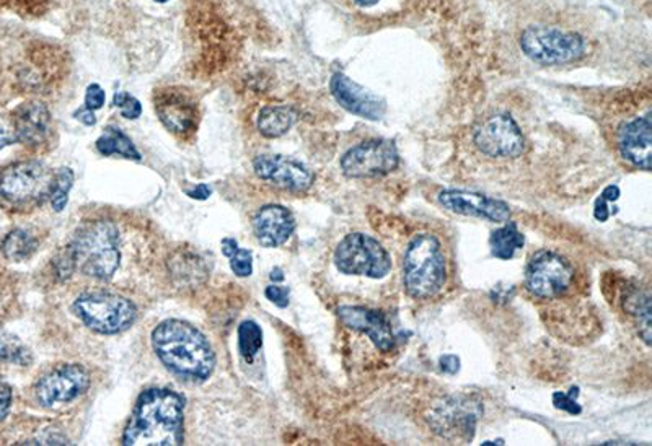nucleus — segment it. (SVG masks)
<instances>
[{"instance_id":"1","label":"nucleus","mask_w":652,"mask_h":446,"mask_svg":"<svg viewBox=\"0 0 652 446\" xmlns=\"http://www.w3.org/2000/svg\"><path fill=\"white\" fill-rule=\"evenodd\" d=\"M183 397L172 389H146L126 425L123 445L175 446L183 444Z\"/></svg>"},{"instance_id":"2","label":"nucleus","mask_w":652,"mask_h":446,"mask_svg":"<svg viewBox=\"0 0 652 446\" xmlns=\"http://www.w3.org/2000/svg\"><path fill=\"white\" fill-rule=\"evenodd\" d=\"M151 339L157 357L180 378L204 382L214 372V351L204 334L190 323L167 320L153 330Z\"/></svg>"},{"instance_id":"3","label":"nucleus","mask_w":652,"mask_h":446,"mask_svg":"<svg viewBox=\"0 0 652 446\" xmlns=\"http://www.w3.org/2000/svg\"><path fill=\"white\" fill-rule=\"evenodd\" d=\"M120 235L111 222H92L77 230L66 254L83 275L108 281L120 267Z\"/></svg>"},{"instance_id":"4","label":"nucleus","mask_w":652,"mask_h":446,"mask_svg":"<svg viewBox=\"0 0 652 446\" xmlns=\"http://www.w3.org/2000/svg\"><path fill=\"white\" fill-rule=\"evenodd\" d=\"M448 282V260L438 236L420 233L404 251L403 284L408 295L424 300L434 297Z\"/></svg>"},{"instance_id":"5","label":"nucleus","mask_w":652,"mask_h":446,"mask_svg":"<svg viewBox=\"0 0 652 446\" xmlns=\"http://www.w3.org/2000/svg\"><path fill=\"white\" fill-rule=\"evenodd\" d=\"M77 318L99 334H118L129 330L138 318V308L131 300L110 292H89L72 305Z\"/></svg>"},{"instance_id":"6","label":"nucleus","mask_w":652,"mask_h":446,"mask_svg":"<svg viewBox=\"0 0 652 446\" xmlns=\"http://www.w3.org/2000/svg\"><path fill=\"white\" fill-rule=\"evenodd\" d=\"M521 50L542 65H563L585 54L582 37L556 27H529L521 34Z\"/></svg>"},{"instance_id":"7","label":"nucleus","mask_w":652,"mask_h":446,"mask_svg":"<svg viewBox=\"0 0 652 446\" xmlns=\"http://www.w3.org/2000/svg\"><path fill=\"white\" fill-rule=\"evenodd\" d=\"M52 176L54 172L38 160L13 163L0 172V197L16 207L40 204L50 197Z\"/></svg>"},{"instance_id":"8","label":"nucleus","mask_w":652,"mask_h":446,"mask_svg":"<svg viewBox=\"0 0 652 446\" xmlns=\"http://www.w3.org/2000/svg\"><path fill=\"white\" fill-rule=\"evenodd\" d=\"M338 271L347 275H364L383 278L392 271V260L387 250L365 233H351L334 251Z\"/></svg>"},{"instance_id":"9","label":"nucleus","mask_w":652,"mask_h":446,"mask_svg":"<svg viewBox=\"0 0 652 446\" xmlns=\"http://www.w3.org/2000/svg\"><path fill=\"white\" fill-rule=\"evenodd\" d=\"M483 406L475 397L451 396L432 407L428 422L435 434L449 442H472Z\"/></svg>"},{"instance_id":"10","label":"nucleus","mask_w":652,"mask_h":446,"mask_svg":"<svg viewBox=\"0 0 652 446\" xmlns=\"http://www.w3.org/2000/svg\"><path fill=\"white\" fill-rule=\"evenodd\" d=\"M574 282V267L553 251H539L529 261L525 287L540 298H558L570 292Z\"/></svg>"},{"instance_id":"11","label":"nucleus","mask_w":652,"mask_h":446,"mask_svg":"<svg viewBox=\"0 0 652 446\" xmlns=\"http://www.w3.org/2000/svg\"><path fill=\"white\" fill-rule=\"evenodd\" d=\"M473 142L490 159H518L525 152V138L521 128L505 113L493 114L478 125Z\"/></svg>"},{"instance_id":"12","label":"nucleus","mask_w":652,"mask_h":446,"mask_svg":"<svg viewBox=\"0 0 652 446\" xmlns=\"http://www.w3.org/2000/svg\"><path fill=\"white\" fill-rule=\"evenodd\" d=\"M399 163L395 142L374 139L348 150L341 159V170L348 178H377L392 173Z\"/></svg>"},{"instance_id":"13","label":"nucleus","mask_w":652,"mask_h":446,"mask_svg":"<svg viewBox=\"0 0 652 446\" xmlns=\"http://www.w3.org/2000/svg\"><path fill=\"white\" fill-rule=\"evenodd\" d=\"M90 386V376L80 365H59L38 382L37 397L41 406L54 407L69 404L86 395Z\"/></svg>"},{"instance_id":"14","label":"nucleus","mask_w":652,"mask_h":446,"mask_svg":"<svg viewBox=\"0 0 652 446\" xmlns=\"http://www.w3.org/2000/svg\"><path fill=\"white\" fill-rule=\"evenodd\" d=\"M331 95L344 110L369 121H380L387 113L385 100L355 83L350 77L337 72L331 77Z\"/></svg>"},{"instance_id":"15","label":"nucleus","mask_w":652,"mask_h":446,"mask_svg":"<svg viewBox=\"0 0 652 446\" xmlns=\"http://www.w3.org/2000/svg\"><path fill=\"white\" fill-rule=\"evenodd\" d=\"M253 170L261 180L270 181L282 190L303 193L313 184V173L298 160L282 155H260L254 159Z\"/></svg>"},{"instance_id":"16","label":"nucleus","mask_w":652,"mask_h":446,"mask_svg":"<svg viewBox=\"0 0 652 446\" xmlns=\"http://www.w3.org/2000/svg\"><path fill=\"white\" fill-rule=\"evenodd\" d=\"M439 204L453 214L472 215L488 222L504 223L511 219V209L505 202L472 191H442L439 194Z\"/></svg>"},{"instance_id":"17","label":"nucleus","mask_w":652,"mask_h":446,"mask_svg":"<svg viewBox=\"0 0 652 446\" xmlns=\"http://www.w3.org/2000/svg\"><path fill=\"white\" fill-rule=\"evenodd\" d=\"M338 318L352 331L365 334L379 351L390 352L395 347V334L387 316L365 306H340Z\"/></svg>"},{"instance_id":"18","label":"nucleus","mask_w":652,"mask_h":446,"mask_svg":"<svg viewBox=\"0 0 652 446\" xmlns=\"http://www.w3.org/2000/svg\"><path fill=\"white\" fill-rule=\"evenodd\" d=\"M156 111L162 124L173 134H190L197 128L198 107L187 92L178 89L157 92Z\"/></svg>"},{"instance_id":"19","label":"nucleus","mask_w":652,"mask_h":446,"mask_svg":"<svg viewBox=\"0 0 652 446\" xmlns=\"http://www.w3.org/2000/svg\"><path fill=\"white\" fill-rule=\"evenodd\" d=\"M619 149L623 159L636 169L651 170L652 123L650 116L626 121L619 131Z\"/></svg>"},{"instance_id":"20","label":"nucleus","mask_w":652,"mask_h":446,"mask_svg":"<svg viewBox=\"0 0 652 446\" xmlns=\"http://www.w3.org/2000/svg\"><path fill=\"white\" fill-rule=\"evenodd\" d=\"M254 235L267 249H278L288 243L295 230V219L289 209L270 204L261 207L253 219Z\"/></svg>"},{"instance_id":"21","label":"nucleus","mask_w":652,"mask_h":446,"mask_svg":"<svg viewBox=\"0 0 652 446\" xmlns=\"http://www.w3.org/2000/svg\"><path fill=\"white\" fill-rule=\"evenodd\" d=\"M17 142L28 148H40L50 138L51 114L41 103H27L17 110L13 118Z\"/></svg>"},{"instance_id":"22","label":"nucleus","mask_w":652,"mask_h":446,"mask_svg":"<svg viewBox=\"0 0 652 446\" xmlns=\"http://www.w3.org/2000/svg\"><path fill=\"white\" fill-rule=\"evenodd\" d=\"M298 120V114L291 107L284 104H268L258 113L257 125L261 135L268 139H278L288 134Z\"/></svg>"},{"instance_id":"23","label":"nucleus","mask_w":652,"mask_h":446,"mask_svg":"<svg viewBox=\"0 0 652 446\" xmlns=\"http://www.w3.org/2000/svg\"><path fill=\"white\" fill-rule=\"evenodd\" d=\"M97 150L104 156L121 155L141 162V153L120 128H107L97 141Z\"/></svg>"},{"instance_id":"24","label":"nucleus","mask_w":652,"mask_h":446,"mask_svg":"<svg viewBox=\"0 0 652 446\" xmlns=\"http://www.w3.org/2000/svg\"><path fill=\"white\" fill-rule=\"evenodd\" d=\"M525 236L519 232L514 222L494 230L490 236L491 254L498 260L508 261L514 257L515 251L524 249Z\"/></svg>"},{"instance_id":"25","label":"nucleus","mask_w":652,"mask_h":446,"mask_svg":"<svg viewBox=\"0 0 652 446\" xmlns=\"http://www.w3.org/2000/svg\"><path fill=\"white\" fill-rule=\"evenodd\" d=\"M38 249V242L30 235V233L26 232V230H13L10 232L9 235L3 239L2 250L3 256L7 260L16 261H26L31 254L34 253Z\"/></svg>"},{"instance_id":"26","label":"nucleus","mask_w":652,"mask_h":446,"mask_svg":"<svg viewBox=\"0 0 652 446\" xmlns=\"http://www.w3.org/2000/svg\"><path fill=\"white\" fill-rule=\"evenodd\" d=\"M74 172L68 166L56 170L50 191L51 205L56 212L64 211L66 205H68L69 193L74 186Z\"/></svg>"},{"instance_id":"27","label":"nucleus","mask_w":652,"mask_h":446,"mask_svg":"<svg viewBox=\"0 0 652 446\" xmlns=\"http://www.w3.org/2000/svg\"><path fill=\"white\" fill-rule=\"evenodd\" d=\"M222 253L230 260V270L237 277H250L253 274V253L250 250L239 249L235 240H222Z\"/></svg>"},{"instance_id":"28","label":"nucleus","mask_w":652,"mask_h":446,"mask_svg":"<svg viewBox=\"0 0 652 446\" xmlns=\"http://www.w3.org/2000/svg\"><path fill=\"white\" fill-rule=\"evenodd\" d=\"M261 346H263V331H261L260 324L250 322V320L240 324L239 348L242 357L251 361L260 352Z\"/></svg>"},{"instance_id":"29","label":"nucleus","mask_w":652,"mask_h":446,"mask_svg":"<svg viewBox=\"0 0 652 446\" xmlns=\"http://www.w3.org/2000/svg\"><path fill=\"white\" fill-rule=\"evenodd\" d=\"M0 361L28 365L31 362V354L22 343L13 337H0Z\"/></svg>"},{"instance_id":"30","label":"nucleus","mask_w":652,"mask_h":446,"mask_svg":"<svg viewBox=\"0 0 652 446\" xmlns=\"http://www.w3.org/2000/svg\"><path fill=\"white\" fill-rule=\"evenodd\" d=\"M113 104L120 110V113L123 114L126 120H138L142 114L141 101L132 97L131 93L118 92L114 95Z\"/></svg>"},{"instance_id":"31","label":"nucleus","mask_w":652,"mask_h":446,"mask_svg":"<svg viewBox=\"0 0 652 446\" xmlns=\"http://www.w3.org/2000/svg\"><path fill=\"white\" fill-rule=\"evenodd\" d=\"M578 396H579V388L574 386V388L570 389V393H554L553 395V404L556 409L564 410V413L573 414V416H578V414L582 413V407L578 404Z\"/></svg>"},{"instance_id":"32","label":"nucleus","mask_w":652,"mask_h":446,"mask_svg":"<svg viewBox=\"0 0 652 446\" xmlns=\"http://www.w3.org/2000/svg\"><path fill=\"white\" fill-rule=\"evenodd\" d=\"M104 101H107V93H104L99 83H92V85L87 87L86 107L89 110H101L104 107Z\"/></svg>"},{"instance_id":"33","label":"nucleus","mask_w":652,"mask_h":446,"mask_svg":"<svg viewBox=\"0 0 652 446\" xmlns=\"http://www.w3.org/2000/svg\"><path fill=\"white\" fill-rule=\"evenodd\" d=\"M264 295L270 300L271 303L279 306V308H285L289 306V297H291V288L281 287V285H270L264 291Z\"/></svg>"},{"instance_id":"34","label":"nucleus","mask_w":652,"mask_h":446,"mask_svg":"<svg viewBox=\"0 0 652 446\" xmlns=\"http://www.w3.org/2000/svg\"><path fill=\"white\" fill-rule=\"evenodd\" d=\"M10 406H12V392H10L9 385L0 379V422L6 419Z\"/></svg>"},{"instance_id":"35","label":"nucleus","mask_w":652,"mask_h":446,"mask_svg":"<svg viewBox=\"0 0 652 446\" xmlns=\"http://www.w3.org/2000/svg\"><path fill=\"white\" fill-rule=\"evenodd\" d=\"M439 364H441V371L449 375H455L460 371V358L457 355H442Z\"/></svg>"},{"instance_id":"36","label":"nucleus","mask_w":652,"mask_h":446,"mask_svg":"<svg viewBox=\"0 0 652 446\" xmlns=\"http://www.w3.org/2000/svg\"><path fill=\"white\" fill-rule=\"evenodd\" d=\"M17 135L13 128H9V125L0 123V150L7 148V145L16 144Z\"/></svg>"},{"instance_id":"37","label":"nucleus","mask_w":652,"mask_h":446,"mask_svg":"<svg viewBox=\"0 0 652 446\" xmlns=\"http://www.w3.org/2000/svg\"><path fill=\"white\" fill-rule=\"evenodd\" d=\"M72 116H74L76 120L79 121V123H82L86 125H96L97 124L96 114H93V111L89 110V108H87V107L79 108V110H77L76 113L72 114Z\"/></svg>"},{"instance_id":"38","label":"nucleus","mask_w":652,"mask_h":446,"mask_svg":"<svg viewBox=\"0 0 652 446\" xmlns=\"http://www.w3.org/2000/svg\"><path fill=\"white\" fill-rule=\"evenodd\" d=\"M605 199L602 196L595 201V209H594V217L598 219L599 222H606L612 215V212L609 211V205H606Z\"/></svg>"},{"instance_id":"39","label":"nucleus","mask_w":652,"mask_h":446,"mask_svg":"<svg viewBox=\"0 0 652 446\" xmlns=\"http://www.w3.org/2000/svg\"><path fill=\"white\" fill-rule=\"evenodd\" d=\"M211 194L212 190L208 184H198L194 190L188 191V196L198 199V201H204V199H208Z\"/></svg>"},{"instance_id":"40","label":"nucleus","mask_w":652,"mask_h":446,"mask_svg":"<svg viewBox=\"0 0 652 446\" xmlns=\"http://www.w3.org/2000/svg\"><path fill=\"white\" fill-rule=\"evenodd\" d=\"M602 197L605 199V201H619L620 187L613 186V184L612 186H606L605 190H603Z\"/></svg>"},{"instance_id":"41","label":"nucleus","mask_w":652,"mask_h":446,"mask_svg":"<svg viewBox=\"0 0 652 446\" xmlns=\"http://www.w3.org/2000/svg\"><path fill=\"white\" fill-rule=\"evenodd\" d=\"M379 2L380 0H351L352 6L358 7V9H372Z\"/></svg>"},{"instance_id":"42","label":"nucleus","mask_w":652,"mask_h":446,"mask_svg":"<svg viewBox=\"0 0 652 446\" xmlns=\"http://www.w3.org/2000/svg\"><path fill=\"white\" fill-rule=\"evenodd\" d=\"M271 281H274V282L284 281V274H282V271L279 270V267H277V270H273V273H271Z\"/></svg>"},{"instance_id":"43","label":"nucleus","mask_w":652,"mask_h":446,"mask_svg":"<svg viewBox=\"0 0 652 446\" xmlns=\"http://www.w3.org/2000/svg\"><path fill=\"white\" fill-rule=\"evenodd\" d=\"M156 2L165 3V2H169V0H156Z\"/></svg>"}]
</instances>
